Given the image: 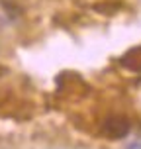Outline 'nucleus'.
<instances>
[{
  "instance_id": "1",
  "label": "nucleus",
  "mask_w": 141,
  "mask_h": 149,
  "mask_svg": "<svg viewBox=\"0 0 141 149\" xmlns=\"http://www.w3.org/2000/svg\"><path fill=\"white\" fill-rule=\"evenodd\" d=\"M129 130H131V124H129L127 118H124V116H110L104 122V126H102V134L106 137H110V139H122V137H126L129 134Z\"/></svg>"
},
{
  "instance_id": "2",
  "label": "nucleus",
  "mask_w": 141,
  "mask_h": 149,
  "mask_svg": "<svg viewBox=\"0 0 141 149\" xmlns=\"http://www.w3.org/2000/svg\"><path fill=\"white\" fill-rule=\"evenodd\" d=\"M122 65L126 69H129V71L139 73L141 71V47H133L131 51H127L122 57Z\"/></svg>"
}]
</instances>
